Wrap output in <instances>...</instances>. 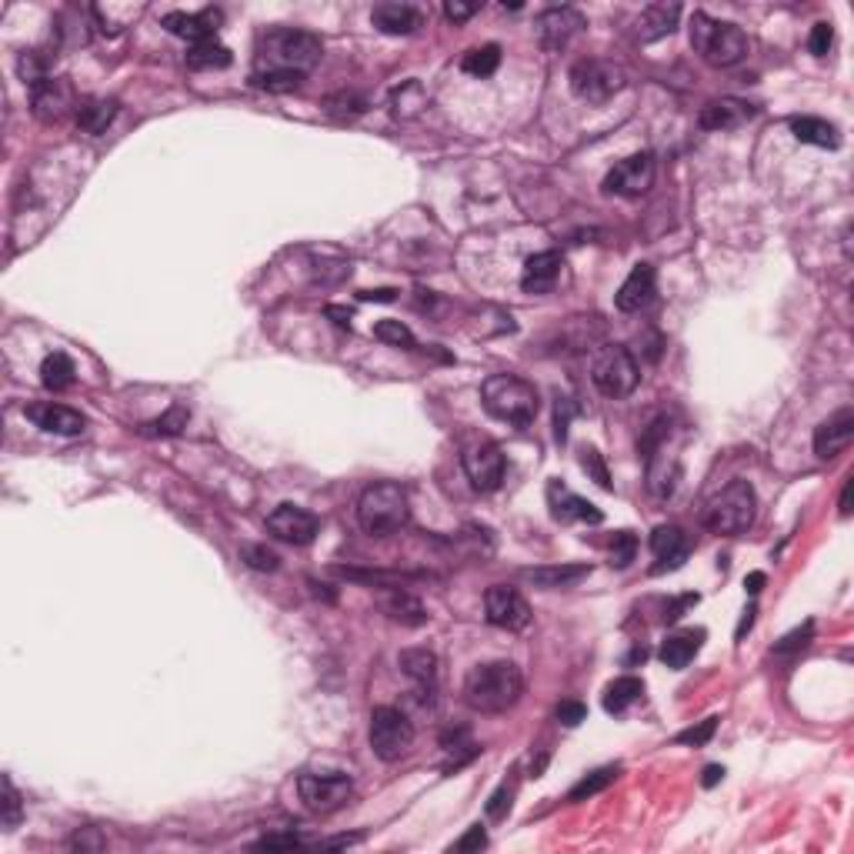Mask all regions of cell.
<instances>
[{"label": "cell", "mask_w": 854, "mask_h": 854, "mask_svg": "<svg viewBox=\"0 0 854 854\" xmlns=\"http://www.w3.org/2000/svg\"><path fill=\"white\" fill-rule=\"evenodd\" d=\"M27 417L41 427L47 434H61V438H74L87 427V417L81 411L67 404H54V401H44V404H31L27 407Z\"/></svg>", "instance_id": "obj_19"}, {"label": "cell", "mask_w": 854, "mask_h": 854, "mask_svg": "<svg viewBox=\"0 0 854 854\" xmlns=\"http://www.w3.org/2000/svg\"><path fill=\"white\" fill-rule=\"evenodd\" d=\"M588 574H591L588 564H541V568L521 571V578L541 591H564V588L581 584Z\"/></svg>", "instance_id": "obj_27"}, {"label": "cell", "mask_w": 854, "mask_h": 854, "mask_svg": "<svg viewBox=\"0 0 854 854\" xmlns=\"http://www.w3.org/2000/svg\"><path fill=\"white\" fill-rule=\"evenodd\" d=\"M691 604H698V594H684V598L671 601L668 608H664V621H678L684 614V608H691Z\"/></svg>", "instance_id": "obj_57"}, {"label": "cell", "mask_w": 854, "mask_h": 854, "mask_svg": "<svg viewBox=\"0 0 854 854\" xmlns=\"http://www.w3.org/2000/svg\"><path fill=\"white\" fill-rule=\"evenodd\" d=\"M811 638H814V624L808 621L804 624V628H798V631H791V634H784V638L774 644V654H794V651H804L811 644Z\"/></svg>", "instance_id": "obj_48"}, {"label": "cell", "mask_w": 854, "mask_h": 854, "mask_svg": "<svg viewBox=\"0 0 854 854\" xmlns=\"http://www.w3.org/2000/svg\"><path fill=\"white\" fill-rule=\"evenodd\" d=\"M524 674L514 661H488L478 664L464 678V701L478 714H504L521 701Z\"/></svg>", "instance_id": "obj_1"}, {"label": "cell", "mask_w": 854, "mask_h": 854, "mask_svg": "<svg viewBox=\"0 0 854 854\" xmlns=\"http://www.w3.org/2000/svg\"><path fill=\"white\" fill-rule=\"evenodd\" d=\"M484 618L501 631H524L531 624V604L511 584H494L484 594Z\"/></svg>", "instance_id": "obj_12"}, {"label": "cell", "mask_w": 854, "mask_h": 854, "mask_svg": "<svg viewBox=\"0 0 854 854\" xmlns=\"http://www.w3.org/2000/svg\"><path fill=\"white\" fill-rule=\"evenodd\" d=\"M791 134L798 137L801 144H814V147H828V151H834V147L841 144L838 137V127H834L831 121H824V117H808V114H798L791 117Z\"/></svg>", "instance_id": "obj_31"}, {"label": "cell", "mask_w": 854, "mask_h": 854, "mask_svg": "<svg viewBox=\"0 0 854 854\" xmlns=\"http://www.w3.org/2000/svg\"><path fill=\"white\" fill-rule=\"evenodd\" d=\"M548 504H551L554 521H561V524H571V521L601 524V521H604V511H601V508H594L591 501L578 498V494L564 488L561 481H551V484H548Z\"/></svg>", "instance_id": "obj_20"}, {"label": "cell", "mask_w": 854, "mask_h": 854, "mask_svg": "<svg viewBox=\"0 0 854 854\" xmlns=\"http://www.w3.org/2000/svg\"><path fill=\"white\" fill-rule=\"evenodd\" d=\"M367 741H371V751L381 761L394 764L401 761L414 744V724L401 708H374L371 714V728H367Z\"/></svg>", "instance_id": "obj_9"}, {"label": "cell", "mask_w": 854, "mask_h": 854, "mask_svg": "<svg viewBox=\"0 0 854 854\" xmlns=\"http://www.w3.org/2000/svg\"><path fill=\"white\" fill-rule=\"evenodd\" d=\"M324 111L331 117H357V114L367 111V101L357 94H334L324 101Z\"/></svg>", "instance_id": "obj_44"}, {"label": "cell", "mask_w": 854, "mask_h": 854, "mask_svg": "<svg viewBox=\"0 0 854 854\" xmlns=\"http://www.w3.org/2000/svg\"><path fill=\"white\" fill-rule=\"evenodd\" d=\"M484 844H488V834H484L481 824H474V828H468V834H464L461 841H454V851H481Z\"/></svg>", "instance_id": "obj_55"}, {"label": "cell", "mask_w": 854, "mask_h": 854, "mask_svg": "<svg viewBox=\"0 0 854 854\" xmlns=\"http://www.w3.org/2000/svg\"><path fill=\"white\" fill-rule=\"evenodd\" d=\"M564 271V257L561 251H538L524 261V271H521V287L524 294H548L558 277Z\"/></svg>", "instance_id": "obj_22"}, {"label": "cell", "mask_w": 854, "mask_h": 854, "mask_svg": "<svg viewBox=\"0 0 854 854\" xmlns=\"http://www.w3.org/2000/svg\"><path fill=\"white\" fill-rule=\"evenodd\" d=\"M754 614H758L754 608H748V611H744V618H741V624H738V641L744 638V631H751V624H754Z\"/></svg>", "instance_id": "obj_62"}, {"label": "cell", "mask_w": 854, "mask_h": 854, "mask_svg": "<svg viewBox=\"0 0 854 854\" xmlns=\"http://www.w3.org/2000/svg\"><path fill=\"white\" fill-rule=\"evenodd\" d=\"M584 27V17L574 11V7H551V11L538 14L534 21V34L544 51H561V47L571 44V37Z\"/></svg>", "instance_id": "obj_16"}, {"label": "cell", "mask_w": 854, "mask_h": 854, "mask_svg": "<svg viewBox=\"0 0 854 854\" xmlns=\"http://www.w3.org/2000/svg\"><path fill=\"white\" fill-rule=\"evenodd\" d=\"M754 117V104L741 101V97H721L701 107L698 124L704 131H738L741 124H748Z\"/></svg>", "instance_id": "obj_21"}, {"label": "cell", "mask_w": 854, "mask_h": 854, "mask_svg": "<svg viewBox=\"0 0 854 854\" xmlns=\"http://www.w3.org/2000/svg\"><path fill=\"white\" fill-rule=\"evenodd\" d=\"M411 521V501L407 491L394 481H377L364 488L361 501H357V524L371 538H391V534L404 531Z\"/></svg>", "instance_id": "obj_4"}, {"label": "cell", "mask_w": 854, "mask_h": 854, "mask_svg": "<svg viewBox=\"0 0 854 854\" xmlns=\"http://www.w3.org/2000/svg\"><path fill=\"white\" fill-rule=\"evenodd\" d=\"M371 24L381 34L391 37H407L421 27V14L414 11L411 4H377L371 11Z\"/></svg>", "instance_id": "obj_29"}, {"label": "cell", "mask_w": 854, "mask_h": 854, "mask_svg": "<svg viewBox=\"0 0 854 854\" xmlns=\"http://www.w3.org/2000/svg\"><path fill=\"white\" fill-rule=\"evenodd\" d=\"M297 794H301L307 811L331 814L351 801L354 781H351V774H344V771H304L301 778H297Z\"/></svg>", "instance_id": "obj_10"}, {"label": "cell", "mask_w": 854, "mask_h": 854, "mask_svg": "<svg viewBox=\"0 0 854 854\" xmlns=\"http://www.w3.org/2000/svg\"><path fill=\"white\" fill-rule=\"evenodd\" d=\"M187 421H191V411H187V407H181V404H174L167 414H161L157 421L147 424V431H151V434H164V438H167V434H181L184 427H187Z\"/></svg>", "instance_id": "obj_42"}, {"label": "cell", "mask_w": 854, "mask_h": 854, "mask_svg": "<svg viewBox=\"0 0 854 854\" xmlns=\"http://www.w3.org/2000/svg\"><path fill=\"white\" fill-rule=\"evenodd\" d=\"M571 94L581 97L588 104H608L614 94L624 91L628 84V74L621 71L614 61H598V57H584L571 67L568 74Z\"/></svg>", "instance_id": "obj_8"}, {"label": "cell", "mask_w": 854, "mask_h": 854, "mask_svg": "<svg viewBox=\"0 0 854 854\" xmlns=\"http://www.w3.org/2000/svg\"><path fill=\"white\" fill-rule=\"evenodd\" d=\"M231 61H234L231 51H227L217 37L187 47V67H194V71H221V67H227Z\"/></svg>", "instance_id": "obj_35"}, {"label": "cell", "mask_w": 854, "mask_h": 854, "mask_svg": "<svg viewBox=\"0 0 854 854\" xmlns=\"http://www.w3.org/2000/svg\"><path fill=\"white\" fill-rule=\"evenodd\" d=\"M681 21V7L678 4H648L638 17V41L641 44H651V41H661V37L674 34V27Z\"/></svg>", "instance_id": "obj_28"}, {"label": "cell", "mask_w": 854, "mask_h": 854, "mask_svg": "<svg viewBox=\"0 0 854 854\" xmlns=\"http://www.w3.org/2000/svg\"><path fill=\"white\" fill-rule=\"evenodd\" d=\"M24 818V804H21V794H17L14 781L4 778V798H0V824H4L7 831H14L17 824H21Z\"/></svg>", "instance_id": "obj_40"}, {"label": "cell", "mask_w": 854, "mask_h": 854, "mask_svg": "<svg viewBox=\"0 0 854 854\" xmlns=\"http://www.w3.org/2000/svg\"><path fill=\"white\" fill-rule=\"evenodd\" d=\"M641 694H644V681L634 678V674H624V678H614L608 688H604L601 704L608 714H624L634 701H641Z\"/></svg>", "instance_id": "obj_33"}, {"label": "cell", "mask_w": 854, "mask_h": 854, "mask_svg": "<svg viewBox=\"0 0 854 854\" xmlns=\"http://www.w3.org/2000/svg\"><path fill=\"white\" fill-rule=\"evenodd\" d=\"M324 57L321 37L311 31H294V27H274L264 34L261 44V67L257 71H297L307 74Z\"/></svg>", "instance_id": "obj_5"}, {"label": "cell", "mask_w": 854, "mask_h": 854, "mask_svg": "<svg viewBox=\"0 0 854 854\" xmlns=\"http://www.w3.org/2000/svg\"><path fill=\"white\" fill-rule=\"evenodd\" d=\"M831 47H834V27L828 21H818L808 34V51L814 57H828Z\"/></svg>", "instance_id": "obj_46"}, {"label": "cell", "mask_w": 854, "mask_h": 854, "mask_svg": "<svg viewBox=\"0 0 854 854\" xmlns=\"http://www.w3.org/2000/svg\"><path fill=\"white\" fill-rule=\"evenodd\" d=\"M374 337L377 341H384V344H391V347H414V334H411V327L407 324H401V321H391V317H384V321H377L374 324Z\"/></svg>", "instance_id": "obj_41"}, {"label": "cell", "mask_w": 854, "mask_h": 854, "mask_svg": "<svg viewBox=\"0 0 854 854\" xmlns=\"http://www.w3.org/2000/svg\"><path fill=\"white\" fill-rule=\"evenodd\" d=\"M384 611H387V618H391V621H401V624H407V628H421V624L427 621L424 604L417 601L414 594H407L401 588H394L384 598Z\"/></svg>", "instance_id": "obj_34"}, {"label": "cell", "mask_w": 854, "mask_h": 854, "mask_svg": "<svg viewBox=\"0 0 854 854\" xmlns=\"http://www.w3.org/2000/svg\"><path fill=\"white\" fill-rule=\"evenodd\" d=\"M267 531H271V538L301 548V544H311L317 538L321 521H317V514L297 508V504H277V508L267 514Z\"/></svg>", "instance_id": "obj_15"}, {"label": "cell", "mask_w": 854, "mask_h": 854, "mask_svg": "<svg viewBox=\"0 0 854 854\" xmlns=\"http://www.w3.org/2000/svg\"><path fill=\"white\" fill-rule=\"evenodd\" d=\"M634 554H638V538H634L631 531L614 534V544H611V564H614V568H628V564L634 561Z\"/></svg>", "instance_id": "obj_45"}, {"label": "cell", "mask_w": 854, "mask_h": 854, "mask_svg": "<svg viewBox=\"0 0 854 854\" xmlns=\"http://www.w3.org/2000/svg\"><path fill=\"white\" fill-rule=\"evenodd\" d=\"M651 551H654V558H658V564L651 568L654 574L678 571L691 554V538H688V531L678 528V524H661V528H654L651 534Z\"/></svg>", "instance_id": "obj_17"}, {"label": "cell", "mask_w": 854, "mask_h": 854, "mask_svg": "<svg viewBox=\"0 0 854 854\" xmlns=\"http://www.w3.org/2000/svg\"><path fill=\"white\" fill-rule=\"evenodd\" d=\"M644 658H648V651H644V648H634V651H631V658L624 661V664H634V661H644Z\"/></svg>", "instance_id": "obj_63"}, {"label": "cell", "mask_w": 854, "mask_h": 854, "mask_svg": "<svg viewBox=\"0 0 854 854\" xmlns=\"http://www.w3.org/2000/svg\"><path fill=\"white\" fill-rule=\"evenodd\" d=\"M74 377H77V367H74V361L64 351H54V354L44 357L41 384L47 387V391H67V387L74 384Z\"/></svg>", "instance_id": "obj_36"}, {"label": "cell", "mask_w": 854, "mask_h": 854, "mask_svg": "<svg viewBox=\"0 0 854 854\" xmlns=\"http://www.w3.org/2000/svg\"><path fill=\"white\" fill-rule=\"evenodd\" d=\"M554 718H558L564 728H578V724L588 718V708H584L581 701H561L558 711H554Z\"/></svg>", "instance_id": "obj_51"}, {"label": "cell", "mask_w": 854, "mask_h": 854, "mask_svg": "<svg viewBox=\"0 0 854 854\" xmlns=\"http://www.w3.org/2000/svg\"><path fill=\"white\" fill-rule=\"evenodd\" d=\"M304 77L307 74H297V71H254L251 84L271 94H287V91H297V87L304 84Z\"/></svg>", "instance_id": "obj_39"}, {"label": "cell", "mask_w": 854, "mask_h": 854, "mask_svg": "<svg viewBox=\"0 0 854 854\" xmlns=\"http://www.w3.org/2000/svg\"><path fill=\"white\" fill-rule=\"evenodd\" d=\"M581 464H584V471H588L591 478L598 481L604 491H611V478H608V468H604V461H601V454H598V451H594V448H588V451H584Z\"/></svg>", "instance_id": "obj_50"}, {"label": "cell", "mask_w": 854, "mask_h": 854, "mask_svg": "<svg viewBox=\"0 0 854 854\" xmlns=\"http://www.w3.org/2000/svg\"><path fill=\"white\" fill-rule=\"evenodd\" d=\"M618 774H621V768L618 764H604V768H598V771H591V774H584V778L574 784V788L568 791V801L571 804H578V801H588V798H594V794H601V791H608L614 781H618Z\"/></svg>", "instance_id": "obj_37"}, {"label": "cell", "mask_w": 854, "mask_h": 854, "mask_svg": "<svg viewBox=\"0 0 854 854\" xmlns=\"http://www.w3.org/2000/svg\"><path fill=\"white\" fill-rule=\"evenodd\" d=\"M754 514H758V494H754L751 481L734 478L708 501L701 521L714 534H741L754 524Z\"/></svg>", "instance_id": "obj_6"}, {"label": "cell", "mask_w": 854, "mask_h": 854, "mask_svg": "<svg viewBox=\"0 0 854 854\" xmlns=\"http://www.w3.org/2000/svg\"><path fill=\"white\" fill-rule=\"evenodd\" d=\"M764 581H768V578H764V574H761V571H751V574H748V578H744V591H748V594H761V588H764Z\"/></svg>", "instance_id": "obj_60"}, {"label": "cell", "mask_w": 854, "mask_h": 854, "mask_svg": "<svg viewBox=\"0 0 854 854\" xmlns=\"http://www.w3.org/2000/svg\"><path fill=\"white\" fill-rule=\"evenodd\" d=\"M464 474H468L471 488L481 491V494H491L498 491L504 484V474H508V458L498 444H478V448H468L464 451Z\"/></svg>", "instance_id": "obj_13"}, {"label": "cell", "mask_w": 854, "mask_h": 854, "mask_svg": "<svg viewBox=\"0 0 854 854\" xmlns=\"http://www.w3.org/2000/svg\"><path fill=\"white\" fill-rule=\"evenodd\" d=\"M851 441H854V411L851 407H841L838 414H831L828 421L818 424V431H814V454L831 461L841 451H848Z\"/></svg>", "instance_id": "obj_18"}, {"label": "cell", "mask_w": 854, "mask_h": 854, "mask_svg": "<svg viewBox=\"0 0 854 854\" xmlns=\"http://www.w3.org/2000/svg\"><path fill=\"white\" fill-rule=\"evenodd\" d=\"M71 848H81V851H101L104 848V838H97V834L91 828L77 831L71 838Z\"/></svg>", "instance_id": "obj_56"}, {"label": "cell", "mask_w": 854, "mask_h": 854, "mask_svg": "<svg viewBox=\"0 0 854 854\" xmlns=\"http://www.w3.org/2000/svg\"><path fill=\"white\" fill-rule=\"evenodd\" d=\"M704 638H708L704 628H681V631L668 634V638L661 641V651H658L661 664H664V668H671V671L688 668V664L694 661V654L701 651Z\"/></svg>", "instance_id": "obj_25"}, {"label": "cell", "mask_w": 854, "mask_h": 854, "mask_svg": "<svg viewBox=\"0 0 854 854\" xmlns=\"http://www.w3.org/2000/svg\"><path fill=\"white\" fill-rule=\"evenodd\" d=\"M478 11H481V4H461V0H448V4H444V17H448L451 24L471 21V17Z\"/></svg>", "instance_id": "obj_54"}, {"label": "cell", "mask_w": 854, "mask_h": 854, "mask_svg": "<svg viewBox=\"0 0 854 854\" xmlns=\"http://www.w3.org/2000/svg\"><path fill=\"white\" fill-rule=\"evenodd\" d=\"M397 668H401L407 678L417 684L421 694H434L438 691V674H441V661L431 648H407L397 654Z\"/></svg>", "instance_id": "obj_23"}, {"label": "cell", "mask_w": 854, "mask_h": 854, "mask_svg": "<svg viewBox=\"0 0 854 854\" xmlns=\"http://www.w3.org/2000/svg\"><path fill=\"white\" fill-rule=\"evenodd\" d=\"M481 404L491 417L511 427H531L541 411L538 387L518 374H491L481 384Z\"/></svg>", "instance_id": "obj_2"}, {"label": "cell", "mask_w": 854, "mask_h": 854, "mask_svg": "<svg viewBox=\"0 0 854 854\" xmlns=\"http://www.w3.org/2000/svg\"><path fill=\"white\" fill-rule=\"evenodd\" d=\"M167 31L174 37H184L187 44H201V41H211L217 34V24H221V11L207 7L201 14H167L161 21Z\"/></svg>", "instance_id": "obj_26"}, {"label": "cell", "mask_w": 854, "mask_h": 854, "mask_svg": "<svg viewBox=\"0 0 854 854\" xmlns=\"http://www.w3.org/2000/svg\"><path fill=\"white\" fill-rule=\"evenodd\" d=\"M654 174H658L654 154H648V151L631 154V157H624V161H618L608 174H604L601 191L614 194V197H641V194H648L654 187Z\"/></svg>", "instance_id": "obj_11"}, {"label": "cell", "mask_w": 854, "mask_h": 854, "mask_svg": "<svg viewBox=\"0 0 854 854\" xmlns=\"http://www.w3.org/2000/svg\"><path fill=\"white\" fill-rule=\"evenodd\" d=\"M77 107H81V101L74 97V87L64 77H47V81L31 87V111L37 121L61 124L67 114L77 117Z\"/></svg>", "instance_id": "obj_14"}, {"label": "cell", "mask_w": 854, "mask_h": 854, "mask_svg": "<svg viewBox=\"0 0 854 854\" xmlns=\"http://www.w3.org/2000/svg\"><path fill=\"white\" fill-rule=\"evenodd\" d=\"M508 811H511V788H508V784H501V788L494 791L491 801H488V818H491V821H501Z\"/></svg>", "instance_id": "obj_53"}, {"label": "cell", "mask_w": 854, "mask_h": 854, "mask_svg": "<svg viewBox=\"0 0 854 854\" xmlns=\"http://www.w3.org/2000/svg\"><path fill=\"white\" fill-rule=\"evenodd\" d=\"M714 731H718V718H704L701 724H694V728L681 731L678 734V744H688V748H701V744H708L714 738Z\"/></svg>", "instance_id": "obj_47"}, {"label": "cell", "mask_w": 854, "mask_h": 854, "mask_svg": "<svg viewBox=\"0 0 854 854\" xmlns=\"http://www.w3.org/2000/svg\"><path fill=\"white\" fill-rule=\"evenodd\" d=\"M498 67H501V47L498 44L474 47V51L464 54V61H461V71L474 74V77H491Z\"/></svg>", "instance_id": "obj_38"}, {"label": "cell", "mask_w": 854, "mask_h": 854, "mask_svg": "<svg viewBox=\"0 0 854 854\" xmlns=\"http://www.w3.org/2000/svg\"><path fill=\"white\" fill-rule=\"evenodd\" d=\"M117 111H121V104H117L114 97H87V101H81V107H77V127L91 137H101L107 134V127L114 124Z\"/></svg>", "instance_id": "obj_30"}, {"label": "cell", "mask_w": 854, "mask_h": 854, "mask_svg": "<svg viewBox=\"0 0 854 854\" xmlns=\"http://www.w3.org/2000/svg\"><path fill=\"white\" fill-rule=\"evenodd\" d=\"M571 414H574V404L568 401V397H558V407H554V438H558L561 444L568 441Z\"/></svg>", "instance_id": "obj_52"}, {"label": "cell", "mask_w": 854, "mask_h": 854, "mask_svg": "<svg viewBox=\"0 0 854 854\" xmlns=\"http://www.w3.org/2000/svg\"><path fill=\"white\" fill-rule=\"evenodd\" d=\"M721 778H724V768H721V764H708V768H704L701 784H704V788H714V784H718Z\"/></svg>", "instance_id": "obj_59"}, {"label": "cell", "mask_w": 854, "mask_h": 854, "mask_svg": "<svg viewBox=\"0 0 854 854\" xmlns=\"http://www.w3.org/2000/svg\"><path fill=\"white\" fill-rule=\"evenodd\" d=\"M427 104H431V97H427L421 81H404L391 91V114L397 121H417L427 111Z\"/></svg>", "instance_id": "obj_32"}, {"label": "cell", "mask_w": 854, "mask_h": 854, "mask_svg": "<svg viewBox=\"0 0 854 854\" xmlns=\"http://www.w3.org/2000/svg\"><path fill=\"white\" fill-rule=\"evenodd\" d=\"M257 851H291V848H301V838L294 831H284V834H264L261 841L254 844Z\"/></svg>", "instance_id": "obj_49"}, {"label": "cell", "mask_w": 854, "mask_h": 854, "mask_svg": "<svg viewBox=\"0 0 854 854\" xmlns=\"http://www.w3.org/2000/svg\"><path fill=\"white\" fill-rule=\"evenodd\" d=\"M397 297L394 287H377V291H361V301H381V304H391Z\"/></svg>", "instance_id": "obj_58"}, {"label": "cell", "mask_w": 854, "mask_h": 854, "mask_svg": "<svg viewBox=\"0 0 854 854\" xmlns=\"http://www.w3.org/2000/svg\"><path fill=\"white\" fill-rule=\"evenodd\" d=\"M641 381V367L634 361V354L624 344H608L594 354L591 361V384L598 387L604 397H628Z\"/></svg>", "instance_id": "obj_7"}, {"label": "cell", "mask_w": 854, "mask_h": 854, "mask_svg": "<svg viewBox=\"0 0 854 854\" xmlns=\"http://www.w3.org/2000/svg\"><path fill=\"white\" fill-rule=\"evenodd\" d=\"M654 297V267L651 264H634L631 274L624 277V284L614 294V307L624 314H634L641 307H648Z\"/></svg>", "instance_id": "obj_24"}, {"label": "cell", "mask_w": 854, "mask_h": 854, "mask_svg": "<svg viewBox=\"0 0 854 854\" xmlns=\"http://www.w3.org/2000/svg\"><path fill=\"white\" fill-rule=\"evenodd\" d=\"M241 561L247 564V568H254V571H277V564H281V558H277V554L267 548V544H244Z\"/></svg>", "instance_id": "obj_43"}, {"label": "cell", "mask_w": 854, "mask_h": 854, "mask_svg": "<svg viewBox=\"0 0 854 854\" xmlns=\"http://www.w3.org/2000/svg\"><path fill=\"white\" fill-rule=\"evenodd\" d=\"M838 511H841V518H848V514H851V478L844 481V488H841V501H838Z\"/></svg>", "instance_id": "obj_61"}, {"label": "cell", "mask_w": 854, "mask_h": 854, "mask_svg": "<svg viewBox=\"0 0 854 854\" xmlns=\"http://www.w3.org/2000/svg\"><path fill=\"white\" fill-rule=\"evenodd\" d=\"M688 37H691L694 54H698L708 67H718V71L741 64L751 47L748 34H744L738 24L714 21V17H708L704 11H694Z\"/></svg>", "instance_id": "obj_3"}]
</instances>
